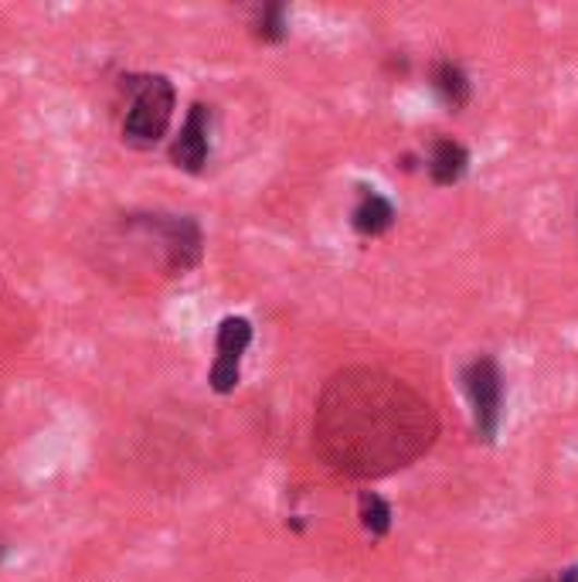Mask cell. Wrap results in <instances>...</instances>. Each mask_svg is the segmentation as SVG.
Returning a JSON list of instances; mask_svg holds the SVG:
<instances>
[{"label": "cell", "instance_id": "1", "mask_svg": "<svg viewBox=\"0 0 578 582\" xmlns=\"http://www.w3.org/2000/svg\"><path fill=\"white\" fill-rule=\"evenodd\" d=\"M436 436L439 419L432 405L382 368H344L316 399L313 447L344 477L368 480L409 467Z\"/></svg>", "mask_w": 578, "mask_h": 582}, {"label": "cell", "instance_id": "2", "mask_svg": "<svg viewBox=\"0 0 578 582\" xmlns=\"http://www.w3.org/2000/svg\"><path fill=\"white\" fill-rule=\"evenodd\" d=\"M173 106H178L173 82L167 75H147L140 82L127 120H123V140L130 143V147H140V151L160 143L170 120H173Z\"/></svg>", "mask_w": 578, "mask_h": 582}, {"label": "cell", "instance_id": "3", "mask_svg": "<svg viewBox=\"0 0 578 582\" xmlns=\"http://www.w3.org/2000/svg\"><path fill=\"white\" fill-rule=\"evenodd\" d=\"M462 389L470 395V409H473V429L480 440H494L497 426H501V409H504V378L501 368L490 355L473 358L462 368Z\"/></svg>", "mask_w": 578, "mask_h": 582}, {"label": "cell", "instance_id": "4", "mask_svg": "<svg viewBox=\"0 0 578 582\" xmlns=\"http://www.w3.org/2000/svg\"><path fill=\"white\" fill-rule=\"evenodd\" d=\"M249 344H252L249 320L245 317H225L218 324V337H215L218 358H215L212 375H208V382L218 395L236 392L239 378H242V355L249 352Z\"/></svg>", "mask_w": 578, "mask_h": 582}, {"label": "cell", "instance_id": "5", "mask_svg": "<svg viewBox=\"0 0 578 582\" xmlns=\"http://www.w3.org/2000/svg\"><path fill=\"white\" fill-rule=\"evenodd\" d=\"M154 228L160 231L164 242V256H167V273H188L201 263V249H205V239H201V228L191 218H160L154 222Z\"/></svg>", "mask_w": 578, "mask_h": 582}, {"label": "cell", "instance_id": "6", "mask_svg": "<svg viewBox=\"0 0 578 582\" xmlns=\"http://www.w3.org/2000/svg\"><path fill=\"white\" fill-rule=\"evenodd\" d=\"M208 106L205 103H194L188 120L181 127V136L170 143V161L173 167H181L188 174L205 170L208 164V151H212V136H208Z\"/></svg>", "mask_w": 578, "mask_h": 582}, {"label": "cell", "instance_id": "7", "mask_svg": "<svg viewBox=\"0 0 578 582\" xmlns=\"http://www.w3.org/2000/svg\"><path fill=\"white\" fill-rule=\"evenodd\" d=\"M351 225L358 236H368V239H378L385 236V231L395 225V209H392V201L378 191H368L361 188V198H358V205L351 212Z\"/></svg>", "mask_w": 578, "mask_h": 582}, {"label": "cell", "instance_id": "8", "mask_svg": "<svg viewBox=\"0 0 578 582\" xmlns=\"http://www.w3.org/2000/svg\"><path fill=\"white\" fill-rule=\"evenodd\" d=\"M470 167V154L462 143L449 140V136H439L436 143H432V154H429V174L432 181H436L439 188H449L456 185L462 174H467Z\"/></svg>", "mask_w": 578, "mask_h": 582}, {"label": "cell", "instance_id": "9", "mask_svg": "<svg viewBox=\"0 0 578 582\" xmlns=\"http://www.w3.org/2000/svg\"><path fill=\"white\" fill-rule=\"evenodd\" d=\"M432 90L449 109H462L470 103V79L456 62H439L432 69Z\"/></svg>", "mask_w": 578, "mask_h": 582}, {"label": "cell", "instance_id": "10", "mask_svg": "<svg viewBox=\"0 0 578 582\" xmlns=\"http://www.w3.org/2000/svg\"><path fill=\"white\" fill-rule=\"evenodd\" d=\"M358 514H361V525L371 538H382L392 532V508L388 501L382 498V494H374V490H361V498H358Z\"/></svg>", "mask_w": 578, "mask_h": 582}, {"label": "cell", "instance_id": "11", "mask_svg": "<svg viewBox=\"0 0 578 582\" xmlns=\"http://www.w3.org/2000/svg\"><path fill=\"white\" fill-rule=\"evenodd\" d=\"M252 32L258 41H282L286 38V4H263L255 11V21H252Z\"/></svg>", "mask_w": 578, "mask_h": 582}, {"label": "cell", "instance_id": "12", "mask_svg": "<svg viewBox=\"0 0 578 582\" xmlns=\"http://www.w3.org/2000/svg\"><path fill=\"white\" fill-rule=\"evenodd\" d=\"M555 582H578V566H571V569L558 572V579H555Z\"/></svg>", "mask_w": 578, "mask_h": 582}]
</instances>
